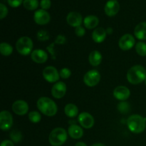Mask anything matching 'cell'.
Here are the masks:
<instances>
[{"label": "cell", "instance_id": "28", "mask_svg": "<svg viewBox=\"0 0 146 146\" xmlns=\"http://www.w3.org/2000/svg\"><path fill=\"white\" fill-rule=\"evenodd\" d=\"M118 110L119 112L122 113L123 114L126 113H128V111H129L130 106L129 105H128V103L123 101V102H121L118 104Z\"/></svg>", "mask_w": 146, "mask_h": 146}, {"label": "cell", "instance_id": "25", "mask_svg": "<svg viewBox=\"0 0 146 146\" xmlns=\"http://www.w3.org/2000/svg\"><path fill=\"white\" fill-rule=\"evenodd\" d=\"M23 5L27 10L33 11L38 8L39 3L38 0H24Z\"/></svg>", "mask_w": 146, "mask_h": 146}, {"label": "cell", "instance_id": "17", "mask_svg": "<svg viewBox=\"0 0 146 146\" xmlns=\"http://www.w3.org/2000/svg\"><path fill=\"white\" fill-rule=\"evenodd\" d=\"M31 59L37 64H44L48 59L46 52L43 49H35L31 52Z\"/></svg>", "mask_w": 146, "mask_h": 146}, {"label": "cell", "instance_id": "34", "mask_svg": "<svg viewBox=\"0 0 146 146\" xmlns=\"http://www.w3.org/2000/svg\"><path fill=\"white\" fill-rule=\"evenodd\" d=\"M7 2L10 7L16 8V7H19L24 1L23 0H7Z\"/></svg>", "mask_w": 146, "mask_h": 146}, {"label": "cell", "instance_id": "3", "mask_svg": "<svg viewBox=\"0 0 146 146\" xmlns=\"http://www.w3.org/2000/svg\"><path fill=\"white\" fill-rule=\"evenodd\" d=\"M127 125L128 129L133 133H141L146 128V118L138 114L131 115L127 120Z\"/></svg>", "mask_w": 146, "mask_h": 146}, {"label": "cell", "instance_id": "16", "mask_svg": "<svg viewBox=\"0 0 146 146\" xmlns=\"http://www.w3.org/2000/svg\"><path fill=\"white\" fill-rule=\"evenodd\" d=\"M131 95L130 90L123 86H119L116 87L113 91V96L119 101H124L128 99Z\"/></svg>", "mask_w": 146, "mask_h": 146}, {"label": "cell", "instance_id": "1", "mask_svg": "<svg viewBox=\"0 0 146 146\" xmlns=\"http://www.w3.org/2000/svg\"><path fill=\"white\" fill-rule=\"evenodd\" d=\"M36 105L40 112L47 116H54L58 111L56 103L48 97H41L37 101Z\"/></svg>", "mask_w": 146, "mask_h": 146}, {"label": "cell", "instance_id": "38", "mask_svg": "<svg viewBox=\"0 0 146 146\" xmlns=\"http://www.w3.org/2000/svg\"><path fill=\"white\" fill-rule=\"evenodd\" d=\"M91 146H106V145H105L104 144H103V143H95Z\"/></svg>", "mask_w": 146, "mask_h": 146}, {"label": "cell", "instance_id": "21", "mask_svg": "<svg viewBox=\"0 0 146 146\" xmlns=\"http://www.w3.org/2000/svg\"><path fill=\"white\" fill-rule=\"evenodd\" d=\"M99 24V19L96 16L89 15L85 17L84 19V24L88 29H92L96 28Z\"/></svg>", "mask_w": 146, "mask_h": 146}, {"label": "cell", "instance_id": "8", "mask_svg": "<svg viewBox=\"0 0 146 146\" xmlns=\"http://www.w3.org/2000/svg\"><path fill=\"white\" fill-rule=\"evenodd\" d=\"M13 124V117L8 111H2L0 113V128L2 131H8Z\"/></svg>", "mask_w": 146, "mask_h": 146}, {"label": "cell", "instance_id": "2", "mask_svg": "<svg viewBox=\"0 0 146 146\" xmlns=\"http://www.w3.org/2000/svg\"><path fill=\"white\" fill-rule=\"evenodd\" d=\"M146 78V70L143 66L135 65L131 67L127 73L128 82L133 85L141 84Z\"/></svg>", "mask_w": 146, "mask_h": 146}, {"label": "cell", "instance_id": "22", "mask_svg": "<svg viewBox=\"0 0 146 146\" xmlns=\"http://www.w3.org/2000/svg\"><path fill=\"white\" fill-rule=\"evenodd\" d=\"M88 61H89L90 64L93 66H97L100 65V64L102 61V55L98 51H93L91 52L88 56Z\"/></svg>", "mask_w": 146, "mask_h": 146}, {"label": "cell", "instance_id": "23", "mask_svg": "<svg viewBox=\"0 0 146 146\" xmlns=\"http://www.w3.org/2000/svg\"><path fill=\"white\" fill-rule=\"evenodd\" d=\"M64 112L66 115L69 118H74L78 113V108L73 104H68L64 108Z\"/></svg>", "mask_w": 146, "mask_h": 146}, {"label": "cell", "instance_id": "12", "mask_svg": "<svg viewBox=\"0 0 146 146\" xmlns=\"http://www.w3.org/2000/svg\"><path fill=\"white\" fill-rule=\"evenodd\" d=\"M78 121L80 125L84 128L89 129L94 125V118L92 115L87 112H83L78 115Z\"/></svg>", "mask_w": 146, "mask_h": 146}, {"label": "cell", "instance_id": "5", "mask_svg": "<svg viewBox=\"0 0 146 146\" xmlns=\"http://www.w3.org/2000/svg\"><path fill=\"white\" fill-rule=\"evenodd\" d=\"M16 48L21 55L27 56L33 49V41L29 37L22 36L17 40Z\"/></svg>", "mask_w": 146, "mask_h": 146}, {"label": "cell", "instance_id": "24", "mask_svg": "<svg viewBox=\"0 0 146 146\" xmlns=\"http://www.w3.org/2000/svg\"><path fill=\"white\" fill-rule=\"evenodd\" d=\"M0 52L3 56H10L13 52V47L9 44L3 42L0 44Z\"/></svg>", "mask_w": 146, "mask_h": 146}, {"label": "cell", "instance_id": "36", "mask_svg": "<svg viewBox=\"0 0 146 146\" xmlns=\"http://www.w3.org/2000/svg\"><path fill=\"white\" fill-rule=\"evenodd\" d=\"M1 146H14V143L12 141L9 140H4L1 142Z\"/></svg>", "mask_w": 146, "mask_h": 146}, {"label": "cell", "instance_id": "18", "mask_svg": "<svg viewBox=\"0 0 146 146\" xmlns=\"http://www.w3.org/2000/svg\"><path fill=\"white\" fill-rule=\"evenodd\" d=\"M134 34L138 39L141 41L146 40V22H141L135 27Z\"/></svg>", "mask_w": 146, "mask_h": 146}, {"label": "cell", "instance_id": "37", "mask_svg": "<svg viewBox=\"0 0 146 146\" xmlns=\"http://www.w3.org/2000/svg\"><path fill=\"white\" fill-rule=\"evenodd\" d=\"M75 146H87V145L84 142H78L76 144Z\"/></svg>", "mask_w": 146, "mask_h": 146}, {"label": "cell", "instance_id": "13", "mask_svg": "<svg viewBox=\"0 0 146 146\" xmlns=\"http://www.w3.org/2000/svg\"><path fill=\"white\" fill-rule=\"evenodd\" d=\"M66 21L68 25L76 28V27H80L82 24V16L80 13L76 12V11H71L67 15Z\"/></svg>", "mask_w": 146, "mask_h": 146}, {"label": "cell", "instance_id": "33", "mask_svg": "<svg viewBox=\"0 0 146 146\" xmlns=\"http://www.w3.org/2000/svg\"><path fill=\"white\" fill-rule=\"evenodd\" d=\"M40 6L41 7V9H48L51 6V0H41L40 2Z\"/></svg>", "mask_w": 146, "mask_h": 146}, {"label": "cell", "instance_id": "35", "mask_svg": "<svg viewBox=\"0 0 146 146\" xmlns=\"http://www.w3.org/2000/svg\"><path fill=\"white\" fill-rule=\"evenodd\" d=\"M75 33L79 37L83 36H84V34H85L86 33L85 29H84L83 27H81V26L76 27L75 29Z\"/></svg>", "mask_w": 146, "mask_h": 146}, {"label": "cell", "instance_id": "39", "mask_svg": "<svg viewBox=\"0 0 146 146\" xmlns=\"http://www.w3.org/2000/svg\"><path fill=\"white\" fill-rule=\"evenodd\" d=\"M145 85H146V78H145Z\"/></svg>", "mask_w": 146, "mask_h": 146}, {"label": "cell", "instance_id": "26", "mask_svg": "<svg viewBox=\"0 0 146 146\" xmlns=\"http://www.w3.org/2000/svg\"><path fill=\"white\" fill-rule=\"evenodd\" d=\"M135 51L137 54L141 56H146V43L143 41H139L135 45Z\"/></svg>", "mask_w": 146, "mask_h": 146}, {"label": "cell", "instance_id": "9", "mask_svg": "<svg viewBox=\"0 0 146 146\" xmlns=\"http://www.w3.org/2000/svg\"><path fill=\"white\" fill-rule=\"evenodd\" d=\"M135 44V38L130 34H126L123 36L118 41V46L123 51H128L131 49Z\"/></svg>", "mask_w": 146, "mask_h": 146}, {"label": "cell", "instance_id": "10", "mask_svg": "<svg viewBox=\"0 0 146 146\" xmlns=\"http://www.w3.org/2000/svg\"><path fill=\"white\" fill-rule=\"evenodd\" d=\"M51 17L46 10L38 9L34 14V20L38 25H45L50 21Z\"/></svg>", "mask_w": 146, "mask_h": 146}, {"label": "cell", "instance_id": "31", "mask_svg": "<svg viewBox=\"0 0 146 146\" xmlns=\"http://www.w3.org/2000/svg\"><path fill=\"white\" fill-rule=\"evenodd\" d=\"M60 77L62 78L63 79H67V78H69L71 76V72L68 68H64L60 71Z\"/></svg>", "mask_w": 146, "mask_h": 146}, {"label": "cell", "instance_id": "15", "mask_svg": "<svg viewBox=\"0 0 146 146\" xmlns=\"http://www.w3.org/2000/svg\"><path fill=\"white\" fill-rule=\"evenodd\" d=\"M12 110L17 115H24L28 113L29 105L23 100H18L13 104Z\"/></svg>", "mask_w": 146, "mask_h": 146}, {"label": "cell", "instance_id": "20", "mask_svg": "<svg viewBox=\"0 0 146 146\" xmlns=\"http://www.w3.org/2000/svg\"><path fill=\"white\" fill-rule=\"evenodd\" d=\"M106 31L102 27L96 28L92 33V38L96 43H101L106 38Z\"/></svg>", "mask_w": 146, "mask_h": 146}, {"label": "cell", "instance_id": "30", "mask_svg": "<svg viewBox=\"0 0 146 146\" xmlns=\"http://www.w3.org/2000/svg\"><path fill=\"white\" fill-rule=\"evenodd\" d=\"M37 37L40 41H46V40H48L49 38V35H48L47 31H44V30H41L37 34Z\"/></svg>", "mask_w": 146, "mask_h": 146}, {"label": "cell", "instance_id": "6", "mask_svg": "<svg viewBox=\"0 0 146 146\" xmlns=\"http://www.w3.org/2000/svg\"><path fill=\"white\" fill-rule=\"evenodd\" d=\"M101 75L97 70H91L84 75V82L89 87L96 86L99 83Z\"/></svg>", "mask_w": 146, "mask_h": 146}, {"label": "cell", "instance_id": "27", "mask_svg": "<svg viewBox=\"0 0 146 146\" xmlns=\"http://www.w3.org/2000/svg\"><path fill=\"white\" fill-rule=\"evenodd\" d=\"M41 116L40 113L37 111H31L29 113V119L34 123H37L41 121Z\"/></svg>", "mask_w": 146, "mask_h": 146}, {"label": "cell", "instance_id": "32", "mask_svg": "<svg viewBox=\"0 0 146 146\" xmlns=\"http://www.w3.org/2000/svg\"><path fill=\"white\" fill-rule=\"evenodd\" d=\"M7 14H8V9L3 3H1L0 4V19H3L5 18L7 16Z\"/></svg>", "mask_w": 146, "mask_h": 146}, {"label": "cell", "instance_id": "29", "mask_svg": "<svg viewBox=\"0 0 146 146\" xmlns=\"http://www.w3.org/2000/svg\"><path fill=\"white\" fill-rule=\"evenodd\" d=\"M10 138L14 142L19 143L22 139V135L19 131H14L10 133Z\"/></svg>", "mask_w": 146, "mask_h": 146}, {"label": "cell", "instance_id": "7", "mask_svg": "<svg viewBox=\"0 0 146 146\" xmlns=\"http://www.w3.org/2000/svg\"><path fill=\"white\" fill-rule=\"evenodd\" d=\"M43 76L44 79L49 83L57 82L60 78V74L54 66L46 67L43 71Z\"/></svg>", "mask_w": 146, "mask_h": 146}, {"label": "cell", "instance_id": "19", "mask_svg": "<svg viewBox=\"0 0 146 146\" xmlns=\"http://www.w3.org/2000/svg\"><path fill=\"white\" fill-rule=\"evenodd\" d=\"M68 133L69 136L74 139H79L84 135V131L82 128L76 124H72L68 127Z\"/></svg>", "mask_w": 146, "mask_h": 146}, {"label": "cell", "instance_id": "14", "mask_svg": "<svg viewBox=\"0 0 146 146\" xmlns=\"http://www.w3.org/2000/svg\"><path fill=\"white\" fill-rule=\"evenodd\" d=\"M105 13L108 17L116 15L120 10V4L117 0H109L105 5Z\"/></svg>", "mask_w": 146, "mask_h": 146}, {"label": "cell", "instance_id": "4", "mask_svg": "<svg viewBox=\"0 0 146 146\" xmlns=\"http://www.w3.org/2000/svg\"><path fill=\"white\" fill-rule=\"evenodd\" d=\"M68 134L64 128H56L50 133L48 141L52 146H61L65 143Z\"/></svg>", "mask_w": 146, "mask_h": 146}, {"label": "cell", "instance_id": "11", "mask_svg": "<svg viewBox=\"0 0 146 146\" xmlns=\"http://www.w3.org/2000/svg\"><path fill=\"white\" fill-rule=\"evenodd\" d=\"M66 93V86L62 81L56 82L51 88V94L57 99L63 98Z\"/></svg>", "mask_w": 146, "mask_h": 146}]
</instances>
